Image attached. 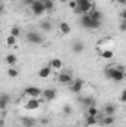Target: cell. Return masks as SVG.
<instances>
[{"mask_svg":"<svg viewBox=\"0 0 126 127\" xmlns=\"http://www.w3.org/2000/svg\"><path fill=\"white\" fill-rule=\"evenodd\" d=\"M105 77L108 80H113L114 83H122L125 80V69L123 66H108L104 71Z\"/></svg>","mask_w":126,"mask_h":127,"instance_id":"1","label":"cell"},{"mask_svg":"<svg viewBox=\"0 0 126 127\" xmlns=\"http://www.w3.org/2000/svg\"><path fill=\"white\" fill-rule=\"evenodd\" d=\"M80 25L86 30H98L101 27V21H94L88 16V13H83L80 16Z\"/></svg>","mask_w":126,"mask_h":127,"instance_id":"2","label":"cell"},{"mask_svg":"<svg viewBox=\"0 0 126 127\" xmlns=\"http://www.w3.org/2000/svg\"><path fill=\"white\" fill-rule=\"evenodd\" d=\"M25 40H27L28 43H31V44H40V43H43L42 34L37 32V31H28L25 34Z\"/></svg>","mask_w":126,"mask_h":127,"instance_id":"3","label":"cell"},{"mask_svg":"<svg viewBox=\"0 0 126 127\" xmlns=\"http://www.w3.org/2000/svg\"><path fill=\"white\" fill-rule=\"evenodd\" d=\"M74 1H76V6L82 10V13H88L94 7V4H92L91 0H74Z\"/></svg>","mask_w":126,"mask_h":127,"instance_id":"4","label":"cell"},{"mask_svg":"<svg viewBox=\"0 0 126 127\" xmlns=\"http://www.w3.org/2000/svg\"><path fill=\"white\" fill-rule=\"evenodd\" d=\"M30 7H31V12L36 15V16H40V15H43V13L46 12L40 0H34L31 4H30Z\"/></svg>","mask_w":126,"mask_h":127,"instance_id":"5","label":"cell"},{"mask_svg":"<svg viewBox=\"0 0 126 127\" xmlns=\"http://www.w3.org/2000/svg\"><path fill=\"white\" fill-rule=\"evenodd\" d=\"M68 86H70V90H71L73 93H80L82 89H83V86H85V81H83L82 78H76V80L71 81Z\"/></svg>","mask_w":126,"mask_h":127,"instance_id":"6","label":"cell"},{"mask_svg":"<svg viewBox=\"0 0 126 127\" xmlns=\"http://www.w3.org/2000/svg\"><path fill=\"white\" fill-rule=\"evenodd\" d=\"M58 81L61 83V84H70L71 81H73V77H71V72L70 71H63V72H60L58 74Z\"/></svg>","mask_w":126,"mask_h":127,"instance_id":"7","label":"cell"},{"mask_svg":"<svg viewBox=\"0 0 126 127\" xmlns=\"http://www.w3.org/2000/svg\"><path fill=\"white\" fill-rule=\"evenodd\" d=\"M24 93L28 96V97H36L37 99L39 96H42V90L39 87H36V86H28V87H25Z\"/></svg>","mask_w":126,"mask_h":127,"instance_id":"8","label":"cell"},{"mask_svg":"<svg viewBox=\"0 0 126 127\" xmlns=\"http://www.w3.org/2000/svg\"><path fill=\"white\" fill-rule=\"evenodd\" d=\"M85 43L82 41V40H74L73 41V44H71V50L76 53V55H80V53H83L85 52Z\"/></svg>","mask_w":126,"mask_h":127,"instance_id":"9","label":"cell"},{"mask_svg":"<svg viewBox=\"0 0 126 127\" xmlns=\"http://www.w3.org/2000/svg\"><path fill=\"white\" fill-rule=\"evenodd\" d=\"M42 96L45 97V100H54V99H57L58 92H57V89H45L42 92Z\"/></svg>","mask_w":126,"mask_h":127,"instance_id":"10","label":"cell"},{"mask_svg":"<svg viewBox=\"0 0 126 127\" xmlns=\"http://www.w3.org/2000/svg\"><path fill=\"white\" fill-rule=\"evenodd\" d=\"M39 106H40V100L36 99V97H30V99L25 102V108H27L28 111H34V109H37Z\"/></svg>","mask_w":126,"mask_h":127,"instance_id":"11","label":"cell"},{"mask_svg":"<svg viewBox=\"0 0 126 127\" xmlns=\"http://www.w3.org/2000/svg\"><path fill=\"white\" fill-rule=\"evenodd\" d=\"M51 74H52V68H51L49 65H45V66H42V68L39 69V74H37V75H39L40 78H48Z\"/></svg>","mask_w":126,"mask_h":127,"instance_id":"12","label":"cell"},{"mask_svg":"<svg viewBox=\"0 0 126 127\" xmlns=\"http://www.w3.org/2000/svg\"><path fill=\"white\" fill-rule=\"evenodd\" d=\"M9 102H10V96L7 95V93H0V109L1 111L7 108Z\"/></svg>","mask_w":126,"mask_h":127,"instance_id":"13","label":"cell"},{"mask_svg":"<svg viewBox=\"0 0 126 127\" xmlns=\"http://www.w3.org/2000/svg\"><path fill=\"white\" fill-rule=\"evenodd\" d=\"M88 16H89L91 19H94V21H101V22H102V13H101L99 10L94 9V7L88 12Z\"/></svg>","mask_w":126,"mask_h":127,"instance_id":"14","label":"cell"},{"mask_svg":"<svg viewBox=\"0 0 126 127\" xmlns=\"http://www.w3.org/2000/svg\"><path fill=\"white\" fill-rule=\"evenodd\" d=\"M49 66H51L52 69H61V68H63V61H61L60 58H54V59L49 61Z\"/></svg>","mask_w":126,"mask_h":127,"instance_id":"15","label":"cell"},{"mask_svg":"<svg viewBox=\"0 0 126 127\" xmlns=\"http://www.w3.org/2000/svg\"><path fill=\"white\" fill-rule=\"evenodd\" d=\"M114 121H116L114 115H105V117H102V120H101L99 124H102V126H111V124H114Z\"/></svg>","mask_w":126,"mask_h":127,"instance_id":"16","label":"cell"},{"mask_svg":"<svg viewBox=\"0 0 126 127\" xmlns=\"http://www.w3.org/2000/svg\"><path fill=\"white\" fill-rule=\"evenodd\" d=\"M40 1H42V4H43V7H45L46 12H52L54 10V7H55L54 0H40Z\"/></svg>","mask_w":126,"mask_h":127,"instance_id":"17","label":"cell"},{"mask_svg":"<svg viewBox=\"0 0 126 127\" xmlns=\"http://www.w3.org/2000/svg\"><path fill=\"white\" fill-rule=\"evenodd\" d=\"M114 112H116V105L114 103H107L104 106V114L105 115H114Z\"/></svg>","mask_w":126,"mask_h":127,"instance_id":"18","label":"cell"},{"mask_svg":"<svg viewBox=\"0 0 126 127\" xmlns=\"http://www.w3.org/2000/svg\"><path fill=\"white\" fill-rule=\"evenodd\" d=\"M18 61V58H16V55H13V53H9V55H6V58H4V62L7 64V65H10V66H13Z\"/></svg>","mask_w":126,"mask_h":127,"instance_id":"19","label":"cell"},{"mask_svg":"<svg viewBox=\"0 0 126 127\" xmlns=\"http://www.w3.org/2000/svg\"><path fill=\"white\" fill-rule=\"evenodd\" d=\"M99 56L102 59H113L114 58V52L113 50H101L99 52Z\"/></svg>","mask_w":126,"mask_h":127,"instance_id":"20","label":"cell"},{"mask_svg":"<svg viewBox=\"0 0 126 127\" xmlns=\"http://www.w3.org/2000/svg\"><path fill=\"white\" fill-rule=\"evenodd\" d=\"M21 121H22V126L24 127H33L34 126V118H30V117H22L21 118Z\"/></svg>","mask_w":126,"mask_h":127,"instance_id":"21","label":"cell"},{"mask_svg":"<svg viewBox=\"0 0 126 127\" xmlns=\"http://www.w3.org/2000/svg\"><path fill=\"white\" fill-rule=\"evenodd\" d=\"M82 103H83L86 108H89V106L95 105V100H94V97H91V96H86V97H82Z\"/></svg>","mask_w":126,"mask_h":127,"instance_id":"22","label":"cell"},{"mask_svg":"<svg viewBox=\"0 0 126 127\" xmlns=\"http://www.w3.org/2000/svg\"><path fill=\"white\" fill-rule=\"evenodd\" d=\"M60 31L63 32V34H68V32L71 31L70 24H68V22H61V24H60Z\"/></svg>","mask_w":126,"mask_h":127,"instance_id":"23","label":"cell"},{"mask_svg":"<svg viewBox=\"0 0 126 127\" xmlns=\"http://www.w3.org/2000/svg\"><path fill=\"white\" fill-rule=\"evenodd\" d=\"M40 27H42L43 31H46V32L52 30V24H51V21H42V22H40Z\"/></svg>","mask_w":126,"mask_h":127,"instance_id":"24","label":"cell"},{"mask_svg":"<svg viewBox=\"0 0 126 127\" xmlns=\"http://www.w3.org/2000/svg\"><path fill=\"white\" fill-rule=\"evenodd\" d=\"M86 124H88V126H95V124H98V118H96L95 115H88V117H86Z\"/></svg>","mask_w":126,"mask_h":127,"instance_id":"25","label":"cell"},{"mask_svg":"<svg viewBox=\"0 0 126 127\" xmlns=\"http://www.w3.org/2000/svg\"><path fill=\"white\" fill-rule=\"evenodd\" d=\"M7 75H9L10 78H15V77H18V75H19V71H18L16 68H13V66H10V68L7 69Z\"/></svg>","mask_w":126,"mask_h":127,"instance_id":"26","label":"cell"},{"mask_svg":"<svg viewBox=\"0 0 126 127\" xmlns=\"http://www.w3.org/2000/svg\"><path fill=\"white\" fill-rule=\"evenodd\" d=\"M10 35H13V37H16V38H19V35H21V28H19V27H16V25H13V27L10 28Z\"/></svg>","mask_w":126,"mask_h":127,"instance_id":"27","label":"cell"},{"mask_svg":"<svg viewBox=\"0 0 126 127\" xmlns=\"http://www.w3.org/2000/svg\"><path fill=\"white\" fill-rule=\"evenodd\" d=\"M16 41H18V38H16V37H13V35H10V34H9V35H7V38H6V44H7V46H15V44H16Z\"/></svg>","mask_w":126,"mask_h":127,"instance_id":"28","label":"cell"},{"mask_svg":"<svg viewBox=\"0 0 126 127\" xmlns=\"http://www.w3.org/2000/svg\"><path fill=\"white\" fill-rule=\"evenodd\" d=\"M88 115H98V108L95 106V105H92V106H89L88 108Z\"/></svg>","mask_w":126,"mask_h":127,"instance_id":"29","label":"cell"},{"mask_svg":"<svg viewBox=\"0 0 126 127\" xmlns=\"http://www.w3.org/2000/svg\"><path fill=\"white\" fill-rule=\"evenodd\" d=\"M63 111H64V114H65V115H70V114L73 112V108H71V105H64Z\"/></svg>","mask_w":126,"mask_h":127,"instance_id":"30","label":"cell"},{"mask_svg":"<svg viewBox=\"0 0 126 127\" xmlns=\"http://www.w3.org/2000/svg\"><path fill=\"white\" fill-rule=\"evenodd\" d=\"M120 102H126V90H123L122 93H120V99H119Z\"/></svg>","mask_w":126,"mask_h":127,"instance_id":"31","label":"cell"},{"mask_svg":"<svg viewBox=\"0 0 126 127\" xmlns=\"http://www.w3.org/2000/svg\"><path fill=\"white\" fill-rule=\"evenodd\" d=\"M119 28H120V31H126V21H122L120 22V27Z\"/></svg>","mask_w":126,"mask_h":127,"instance_id":"32","label":"cell"},{"mask_svg":"<svg viewBox=\"0 0 126 127\" xmlns=\"http://www.w3.org/2000/svg\"><path fill=\"white\" fill-rule=\"evenodd\" d=\"M68 7H70V9H74V7H76V1H74V0H70V1H68Z\"/></svg>","mask_w":126,"mask_h":127,"instance_id":"33","label":"cell"},{"mask_svg":"<svg viewBox=\"0 0 126 127\" xmlns=\"http://www.w3.org/2000/svg\"><path fill=\"white\" fill-rule=\"evenodd\" d=\"M120 19H122V21H126V10L125 9L120 12Z\"/></svg>","mask_w":126,"mask_h":127,"instance_id":"34","label":"cell"},{"mask_svg":"<svg viewBox=\"0 0 126 127\" xmlns=\"http://www.w3.org/2000/svg\"><path fill=\"white\" fill-rule=\"evenodd\" d=\"M33 1H34V0H22V4H25V6H30Z\"/></svg>","mask_w":126,"mask_h":127,"instance_id":"35","label":"cell"},{"mask_svg":"<svg viewBox=\"0 0 126 127\" xmlns=\"http://www.w3.org/2000/svg\"><path fill=\"white\" fill-rule=\"evenodd\" d=\"M116 1H117L120 6H125V4H126V0H116Z\"/></svg>","mask_w":126,"mask_h":127,"instance_id":"36","label":"cell"},{"mask_svg":"<svg viewBox=\"0 0 126 127\" xmlns=\"http://www.w3.org/2000/svg\"><path fill=\"white\" fill-rule=\"evenodd\" d=\"M0 126H4V121H3L1 118H0Z\"/></svg>","mask_w":126,"mask_h":127,"instance_id":"37","label":"cell"},{"mask_svg":"<svg viewBox=\"0 0 126 127\" xmlns=\"http://www.w3.org/2000/svg\"><path fill=\"white\" fill-rule=\"evenodd\" d=\"M60 1H61V3H67V0H60Z\"/></svg>","mask_w":126,"mask_h":127,"instance_id":"38","label":"cell"},{"mask_svg":"<svg viewBox=\"0 0 126 127\" xmlns=\"http://www.w3.org/2000/svg\"><path fill=\"white\" fill-rule=\"evenodd\" d=\"M108 1H111V3H114V1H116V0H108Z\"/></svg>","mask_w":126,"mask_h":127,"instance_id":"39","label":"cell"},{"mask_svg":"<svg viewBox=\"0 0 126 127\" xmlns=\"http://www.w3.org/2000/svg\"><path fill=\"white\" fill-rule=\"evenodd\" d=\"M10 1H16V0H10Z\"/></svg>","mask_w":126,"mask_h":127,"instance_id":"40","label":"cell"},{"mask_svg":"<svg viewBox=\"0 0 126 127\" xmlns=\"http://www.w3.org/2000/svg\"><path fill=\"white\" fill-rule=\"evenodd\" d=\"M0 4H1V0H0Z\"/></svg>","mask_w":126,"mask_h":127,"instance_id":"41","label":"cell"},{"mask_svg":"<svg viewBox=\"0 0 126 127\" xmlns=\"http://www.w3.org/2000/svg\"><path fill=\"white\" fill-rule=\"evenodd\" d=\"M0 127H4V126H0Z\"/></svg>","mask_w":126,"mask_h":127,"instance_id":"42","label":"cell"}]
</instances>
